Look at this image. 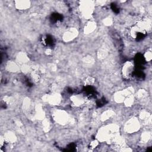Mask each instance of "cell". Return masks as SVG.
<instances>
[{"instance_id": "6da1fadb", "label": "cell", "mask_w": 152, "mask_h": 152, "mask_svg": "<svg viewBox=\"0 0 152 152\" xmlns=\"http://www.w3.org/2000/svg\"><path fill=\"white\" fill-rule=\"evenodd\" d=\"M118 127L115 125H110L101 128L97 135V139L100 141L110 140L113 141L114 137L117 135Z\"/></svg>"}, {"instance_id": "7a4b0ae2", "label": "cell", "mask_w": 152, "mask_h": 152, "mask_svg": "<svg viewBox=\"0 0 152 152\" xmlns=\"http://www.w3.org/2000/svg\"><path fill=\"white\" fill-rule=\"evenodd\" d=\"M94 9V2L91 1H83L80 2V10L83 17L86 19L91 17Z\"/></svg>"}, {"instance_id": "3957f363", "label": "cell", "mask_w": 152, "mask_h": 152, "mask_svg": "<svg viewBox=\"0 0 152 152\" xmlns=\"http://www.w3.org/2000/svg\"><path fill=\"white\" fill-rule=\"evenodd\" d=\"M140 128L139 120L136 118H132L129 119L125 124L124 129L125 131L129 134L137 132Z\"/></svg>"}, {"instance_id": "277c9868", "label": "cell", "mask_w": 152, "mask_h": 152, "mask_svg": "<svg viewBox=\"0 0 152 152\" xmlns=\"http://www.w3.org/2000/svg\"><path fill=\"white\" fill-rule=\"evenodd\" d=\"M54 121L59 124L65 125L69 121L68 113L63 110H56L53 113Z\"/></svg>"}, {"instance_id": "5b68a950", "label": "cell", "mask_w": 152, "mask_h": 152, "mask_svg": "<svg viewBox=\"0 0 152 152\" xmlns=\"http://www.w3.org/2000/svg\"><path fill=\"white\" fill-rule=\"evenodd\" d=\"M135 71V66L134 63L131 61H126L122 66V73L123 77L126 79L131 78Z\"/></svg>"}, {"instance_id": "8992f818", "label": "cell", "mask_w": 152, "mask_h": 152, "mask_svg": "<svg viewBox=\"0 0 152 152\" xmlns=\"http://www.w3.org/2000/svg\"><path fill=\"white\" fill-rule=\"evenodd\" d=\"M133 89L131 87L128 88L125 90L119 91L116 92L114 95V99L117 103H122L124 102L125 98L130 95L132 94Z\"/></svg>"}, {"instance_id": "52a82bcc", "label": "cell", "mask_w": 152, "mask_h": 152, "mask_svg": "<svg viewBox=\"0 0 152 152\" xmlns=\"http://www.w3.org/2000/svg\"><path fill=\"white\" fill-rule=\"evenodd\" d=\"M78 34V31L77 28H70L64 33L62 35V39L64 41L66 42H68L74 40L77 36Z\"/></svg>"}, {"instance_id": "ba28073f", "label": "cell", "mask_w": 152, "mask_h": 152, "mask_svg": "<svg viewBox=\"0 0 152 152\" xmlns=\"http://www.w3.org/2000/svg\"><path fill=\"white\" fill-rule=\"evenodd\" d=\"M145 33L146 31L137 24L132 26L130 29V35L134 39H137Z\"/></svg>"}, {"instance_id": "9c48e42d", "label": "cell", "mask_w": 152, "mask_h": 152, "mask_svg": "<svg viewBox=\"0 0 152 152\" xmlns=\"http://www.w3.org/2000/svg\"><path fill=\"white\" fill-rule=\"evenodd\" d=\"M46 101L52 105L59 104L62 100L61 96L58 93H53L51 95H48L45 97Z\"/></svg>"}, {"instance_id": "30bf717a", "label": "cell", "mask_w": 152, "mask_h": 152, "mask_svg": "<svg viewBox=\"0 0 152 152\" xmlns=\"http://www.w3.org/2000/svg\"><path fill=\"white\" fill-rule=\"evenodd\" d=\"M31 3L29 1L21 0L15 1V8L19 10H26L30 8Z\"/></svg>"}, {"instance_id": "8fae6325", "label": "cell", "mask_w": 152, "mask_h": 152, "mask_svg": "<svg viewBox=\"0 0 152 152\" xmlns=\"http://www.w3.org/2000/svg\"><path fill=\"white\" fill-rule=\"evenodd\" d=\"M19 64L15 61H9L6 64V69L11 72H16L21 70V67H20Z\"/></svg>"}, {"instance_id": "7c38bea8", "label": "cell", "mask_w": 152, "mask_h": 152, "mask_svg": "<svg viewBox=\"0 0 152 152\" xmlns=\"http://www.w3.org/2000/svg\"><path fill=\"white\" fill-rule=\"evenodd\" d=\"M29 61V58L26 53L24 52H20L16 56V62L22 65L27 64Z\"/></svg>"}, {"instance_id": "4fadbf2b", "label": "cell", "mask_w": 152, "mask_h": 152, "mask_svg": "<svg viewBox=\"0 0 152 152\" xmlns=\"http://www.w3.org/2000/svg\"><path fill=\"white\" fill-rule=\"evenodd\" d=\"M96 28V24L93 21H90L87 23L84 28V32L85 34H90L94 31Z\"/></svg>"}, {"instance_id": "5bb4252c", "label": "cell", "mask_w": 152, "mask_h": 152, "mask_svg": "<svg viewBox=\"0 0 152 152\" xmlns=\"http://www.w3.org/2000/svg\"><path fill=\"white\" fill-rule=\"evenodd\" d=\"M71 100L75 106H80L84 102V98L80 94H75L71 97Z\"/></svg>"}, {"instance_id": "9a60e30c", "label": "cell", "mask_w": 152, "mask_h": 152, "mask_svg": "<svg viewBox=\"0 0 152 152\" xmlns=\"http://www.w3.org/2000/svg\"><path fill=\"white\" fill-rule=\"evenodd\" d=\"M4 139L7 142H8L10 143H13L15 142L17 138L15 135L12 132H7L4 135Z\"/></svg>"}, {"instance_id": "2e32d148", "label": "cell", "mask_w": 152, "mask_h": 152, "mask_svg": "<svg viewBox=\"0 0 152 152\" xmlns=\"http://www.w3.org/2000/svg\"><path fill=\"white\" fill-rule=\"evenodd\" d=\"M114 114V112L112 110H107L104 112L101 115V119L103 121H105L111 118Z\"/></svg>"}, {"instance_id": "e0dca14e", "label": "cell", "mask_w": 152, "mask_h": 152, "mask_svg": "<svg viewBox=\"0 0 152 152\" xmlns=\"http://www.w3.org/2000/svg\"><path fill=\"white\" fill-rule=\"evenodd\" d=\"M134 102V96H133V94H130L128 96L124 101L125 105L128 107L131 106L133 104Z\"/></svg>"}, {"instance_id": "ac0fdd59", "label": "cell", "mask_w": 152, "mask_h": 152, "mask_svg": "<svg viewBox=\"0 0 152 152\" xmlns=\"http://www.w3.org/2000/svg\"><path fill=\"white\" fill-rule=\"evenodd\" d=\"M151 138V133L149 132H145L142 134L141 140L143 143L147 142Z\"/></svg>"}, {"instance_id": "d6986e66", "label": "cell", "mask_w": 152, "mask_h": 152, "mask_svg": "<svg viewBox=\"0 0 152 152\" xmlns=\"http://www.w3.org/2000/svg\"><path fill=\"white\" fill-rule=\"evenodd\" d=\"M140 117L141 119L144 121H148V119H150V115L149 113H148L146 111H143L140 113Z\"/></svg>"}, {"instance_id": "ffe728a7", "label": "cell", "mask_w": 152, "mask_h": 152, "mask_svg": "<svg viewBox=\"0 0 152 152\" xmlns=\"http://www.w3.org/2000/svg\"><path fill=\"white\" fill-rule=\"evenodd\" d=\"M144 58L145 59L147 62H149L152 59V53L151 51L150 50H148L145 52V53L144 55Z\"/></svg>"}, {"instance_id": "44dd1931", "label": "cell", "mask_w": 152, "mask_h": 152, "mask_svg": "<svg viewBox=\"0 0 152 152\" xmlns=\"http://www.w3.org/2000/svg\"><path fill=\"white\" fill-rule=\"evenodd\" d=\"M21 70L24 72V73H28L30 70H31V67L27 64H23L21 66Z\"/></svg>"}, {"instance_id": "7402d4cb", "label": "cell", "mask_w": 152, "mask_h": 152, "mask_svg": "<svg viewBox=\"0 0 152 152\" xmlns=\"http://www.w3.org/2000/svg\"><path fill=\"white\" fill-rule=\"evenodd\" d=\"M50 124L49 121L46 119H45L43 121V126L45 131H48L50 129Z\"/></svg>"}, {"instance_id": "603a6c76", "label": "cell", "mask_w": 152, "mask_h": 152, "mask_svg": "<svg viewBox=\"0 0 152 152\" xmlns=\"http://www.w3.org/2000/svg\"><path fill=\"white\" fill-rule=\"evenodd\" d=\"M94 78L91 77H87L84 80V83L87 85H90L94 83Z\"/></svg>"}, {"instance_id": "cb8c5ba5", "label": "cell", "mask_w": 152, "mask_h": 152, "mask_svg": "<svg viewBox=\"0 0 152 152\" xmlns=\"http://www.w3.org/2000/svg\"><path fill=\"white\" fill-rule=\"evenodd\" d=\"M146 96V91L144 90H140L137 93V97L138 98H143Z\"/></svg>"}, {"instance_id": "d4e9b609", "label": "cell", "mask_w": 152, "mask_h": 152, "mask_svg": "<svg viewBox=\"0 0 152 152\" xmlns=\"http://www.w3.org/2000/svg\"><path fill=\"white\" fill-rule=\"evenodd\" d=\"M31 77H32L33 80L34 81H37L39 80V75L38 73L36 72H32Z\"/></svg>"}, {"instance_id": "484cf974", "label": "cell", "mask_w": 152, "mask_h": 152, "mask_svg": "<svg viewBox=\"0 0 152 152\" xmlns=\"http://www.w3.org/2000/svg\"><path fill=\"white\" fill-rule=\"evenodd\" d=\"M103 23L105 25H107V26H109L112 24V20L111 18H109V17H107L106 18H105L103 21Z\"/></svg>"}, {"instance_id": "4316f807", "label": "cell", "mask_w": 152, "mask_h": 152, "mask_svg": "<svg viewBox=\"0 0 152 152\" xmlns=\"http://www.w3.org/2000/svg\"><path fill=\"white\" fill-rule=\"evenodd\" d=\"M98 145V141H93V142H91L90 144V146L91 147V148H95L96 147H97Z\"/></svg>"}]
</instances>
